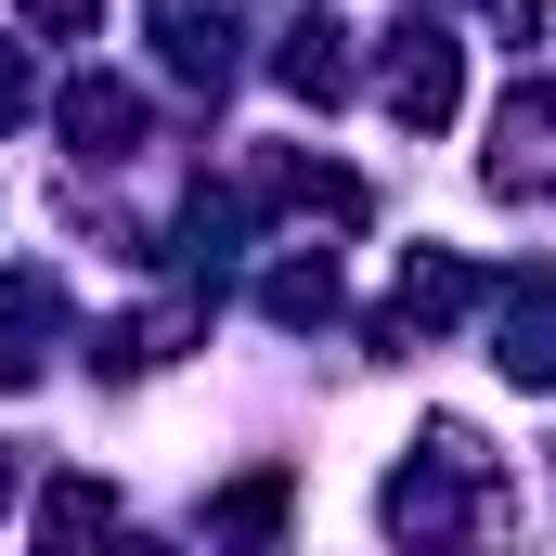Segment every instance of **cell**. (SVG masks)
Returning <instances> with one entry per match:
<instances>
[{"label":"cell","instance_id":"1","mask_svg":"<svg viewBox=\"0 0 556 556\" xmlns=\"http://www.w3.org/2000/svg\"><path fill=\"white\" fill-rule=\"evenodd\" d=\"M492 181H505V194H518V181L544 194V181H556V78L505 104V155H492Z\"/></svg>","mask_w":556,"mask_h":556}]
</instances>
